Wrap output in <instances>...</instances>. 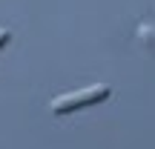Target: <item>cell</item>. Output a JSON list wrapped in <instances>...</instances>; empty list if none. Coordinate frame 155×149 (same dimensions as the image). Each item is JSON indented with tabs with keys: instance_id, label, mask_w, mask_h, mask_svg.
<instances>
[{
	"instance_id": "6da1fadb",
	"label": "cell",
	"mask_w": 155,
	"mask_h": 149,
	"mask_svg": "<svg viewBox=\"0 0 155 149\" xmlns=\"http://www.w3.org/2000/svg\"><path fill=\"white\" fill-rule=\"evenodd\" d=\"M112 95V89L106 83H95V86H86V89H78V92H69V95H61V98L52 100V112L58 115H69V112H78V109H86V106H95L101 100H106Z\"/></svg>"
},
{
	"instance_id": "7a4b0ae2",
	"label": "cell",
	"mask_w": 155,
	"mask_h": 149,
	"mask_svg": "<svg viewBox=\"0 0 155 149\" xmlns=\"http://www.w3.org/2000/svg\"><path fill=\"white\" fill-rule=\"evenodd\" d=\"M12 40V34H9V29H0V49H3L6 43Z\"/></svg>"
}]
</instances>
